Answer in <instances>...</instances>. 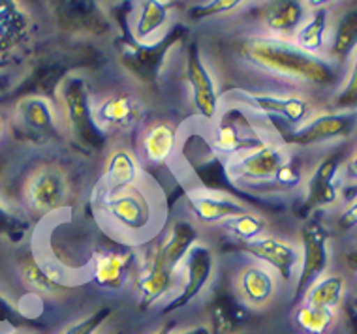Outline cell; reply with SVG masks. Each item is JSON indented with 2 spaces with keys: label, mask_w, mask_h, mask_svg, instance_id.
Instances as JSON below:
<instances>
[{
  "label": "cell",
  "mask_w": 357,
  "mask_h": 334,
  "mask_svg": "<svg viewBox=\"0 0 357 334\" xmlns=\"http://www.w3.org/2000/svg\"><path fill=\"white\" fill-rule=\"evenodd\" d=\"M134 261H136V255L130 248L98 250L91 261V278L100 287L119 289L130 276Z\"/></svg>",
  "instance_id": "44dd1931"
},
{
  "label": "cell",
  "mask_w": 357,
  "mask_h": 334,
  "mask_svg": "<svg viewBox=\"0 0 357 334\" xmlns=\"http://www.w3.org/2000/svg\"><path fill=\"white\" fill-rule=\"evenodd\" d=\"M327 21H329V12L327 8H318L312 12V15L299 26L296 32V47L301 49L307 55L318 56L324 44H326V32H327Z\"/></svg>",
  "instance_id": "f546056e"
},
{
  "label": "cell",
  "mask_w": 357,
  "mask_h": 334,
  "mask_svg": "<svg viewBox=\"0 0 357 334\" xmlns=\"http://www.w3.org/2000/svg\"><path fill=\"white\" fill-rule=\"evenodd\" d=\"M197 242V229L186 220H177L172 223V228L167 229L160 242H156L153 248L154 254L158 255L164 263L177 271L181 261H185L186 254L190 252V248Z\"/></svg>",
  "instance_id": "4316f807"
},
{
  "label": "cell",
  "mask_w": 357,
  "mask_h": 334,
  "mask_svg": "<svg viewBox=\"0 0 357 334\" xmlns=\"http://www.w3.org/2000/svg\"><path fill=\"white\" fill-rule=\"evenodd\" d=\"M213 271H215V255L211 248L207 244L196 242L185 257V285L177 297L162 310V314L166 316L188 306L205 289V285L209 284Z\"/></svg>",
  "instance_id": "4fadbf2b"
},
{
  "label": "cell",
  "mask_w": 357,
  "mask_h": 334,
  "mask_svg": "<svg viewBox=\"0 0 357 334\" xmlns=\"http://www.w3.org/2000/svg\"><path fill=\"white\" fill-rule=\"evenodd\" d=\"M342 164V150H333L321 158L307 179V198L303 211L312 212L326 209L339 199V171Z\"/></svg>",
  "instance_id": "7c38bea8"
},
{
  "label": "cell",
  "mask_w": 357,
  "mask_h": 334,
  "mask_svg": "<svg viewBox=\"0 0 357 334\" xmlns=\"http://www.w3.org/2000/svg\"><path fill=\"white\" fill-rule=\"evenodd\" d=\"M241 56L254 66L273 74L294 77L321 88L337 87L339 74L333 64L297 49L296 45L275 38H250L239 49Z\"/></svg>",
  "instance_id": "6da1fadb"
},
{
  "label": "cell",
  "mask_w": 357,
  "mask_h": 334,
  "mask_svg": "<svg viewBox=\"0 0 357 334\" xmlns=\"http://www.w3.org/2000/svg\"><path fill=\"white\" fill-rule=\"evenodd\" d=\"M234 98L241 104L252 106L258 111L267 113V117H278L286 122L288 130H291L294 126H301L312 113L310 102L297 94L275 96V94H258L245 88H235Z\"/></svg>",
  "instance_id": "9c48e42d"
},
{
  "label": "cell",
  "mask_w": 357,
  "mask_h": 334,
  "mask_svg": "<svg viewBox=\"0 0 357 334\" xmlns=\"http://www.w3.org/2000/svg\"><path fill=\"white\" fill-rule=\"evenodd\" d=\"M111 316H113V308L102 306V308L94 310L91 316L83 317L79 321H75L74 325H70L68 328H64L61 334H94Z\"/></svg>",
  "instance_id": "e575fe53"
},
{
  "label": "cell",
  "mask_w": 357,
  "mask_h": 334,
  "mask_svg": "<svg viewBox=\"0 0 357 334\" xmlns=\"http://www.w3.org/2000/svg\"><path fill=\"white\" fill-rule=\"evenodd\" d=\"M173 333V323H166L164 327L158 328L154 334H172Z\"/></svg>",
  "instance_id": "7bdbcfd3"
},
{
  "label": "cell",
  "mask_w": 357,
  "mask_h": 334,
  "mask_svg": "<svg viewBox=\"0 0 357 334\" xmlns=\"http://www.w3.org/2000/svg\"><path fill=\"white\" fill-rule=\"evenodd\" d=\"M296 325L305 334H326L335 321V310L321 308V306H308L299 304L294 314Z\"/></svg>",
  "instance_id": "d6a6232c"
},
{
  "label": "cell",
  "mask_w": 357,
  "mask_h": 334,
  "mask_svg": "<svg viewBox=\"0 0 357 334\" xmlns=\"http://www.w3.org/2000/svg\"><path fill=\"white\" fill-rule=\"evenodd\" d=\"M50 13L59 29L72 34L100 36L109 29V21L96 2H51Z\"/></svg>",
  "instance_id": "9a60e30c"
},
{
  "label": "cell",
  "mask_w": 357,
  "mask_h": 334,
  "mask_svg": "<svg viewBox=\"0 0 357 334\" xmlns=\"http://www.w3.org/2000/svg\"><path fill=\"white\" fill-rule=\"evenodd\" d=\"M142 179L143 167L139 164V158L126 147H119V149L111 150L105 158L100 188L121 190V188L137 186L142 182Z\"/></svg>",
  "instance_id": "603a6c76"
},
{
  "label": "cell",
  "mask_w": 357,
  "mask_h": 334,
  "mask_svg": "<svg viewBox=\"0 0 357 334\" xmlns=\"http://www.w3.org/2000/svg\"><path fill=\"white\" fill-rule=\"evenodd\" d=\"M173 280H175V269L164 263L154 254V250H151L142 267V273L136 280L139 312H147L156 301L167 295L173 287Z\"/></svg>",
  "instance_id": "ffe728a7"
},
{
  "label": "cell",
  "mask_w": 357,
  "mask_h": 334,
  "mask_svg": "<svg viewBox=\"0 0 357 334\" xmlns=\"http://www.w3.org/2000/svg\"><path fill=\"white\" fill-rule=\"evenodd\" d=\"M2 68H6V62H4V61H0V70H2ZM6 87H8V77H6V75L0 74V90H4Z\"/></svg>",
  "instance_id": "b9f144b4"
},
{
  "label": "cell",
  "mask_w": 357,
  "mask_h": 334,
  "mask_svg": "<svg viewBox=\"0 0 357 334\" xmlns=\"http://www.w3.org/2000/svg\"><path fill=\"white\" fill-rule=\"evenodd\" d=\"M357 40V12L350 10L340 17L337 31L333 34L331 40V49H329V56L333 61H337L339 64L350 56V53L356 47Z\"/></svg>",
  "instance_id": "1f68e13d"
},
{
  "label": "cell",
  "mask_w": 357,
  "mask_h": 334,
  "mask_svg": "<svg viewBox=\"0 0 357 334\" xmlns=\"http://www.w3.org/2000/svg\"><path fill=\"white\" fill-rule=\"evenodd\" d=\"M142 102L130 93H111L93 102V117L105 136L109 132L132 130L142 120Z\"/></svg>",
  "instance_id": "5bb4252c"
},
{
  "label": "cell",
  "mask_w": 357,
  "mask_h": 334,
  "mask_svg": "<svg viewBox=\"0 0 357 334\" xmlns=\"http://www.w3.org/2000/svg\"><path fill=\"white\" fill-rule=\"evenodd\" d=\"M185 36H188V29L177 25L167 36H164L158 44H124L119 61L123 64L126 72L134 75L143 85H153L158 75L162 62L166 58L169 47L178 44Z\"/></svg>",
  "instance_id": "52a82bcc"
},
{
  "label": "cell",
  "mask_w": 357,
  "mask_h": 334,
  "mask_svg": "<svg viewBox=\"0 0 357 334\" xmlns=\"http://www.w3.org/2000/svg\"><path fill=\"white\" fill-rule=\"evenodd\" d=\"M186 203L197 222L205 225L224 223L229 218L250 211L245 203L213 190H190L186 193Z\"/></svg>",
  "instance_id": "d6986e66"
},
{
  "label": "cell",
  "mask_w": 357,
  "mask_h": 334,
  "mask_svg": "<svg viewBox=\"0 0 357 334\" xmlns=\"http://www.w3.org/2000/svg\"><path fill=\"white\" fill-rule=\"evenodd\" d=\"M0 323H10L12 327H23V323H26L25 317L17 314L15 308L2 295H0Z\"/></svg>",
  "instance_id": "f35d334b"
},
{
  "label": "cell",
  "mask_w": 357,
  "mask_h": 334,
  "mask_svg": "<svg viewBox=\"0 0 357 334\" xmlns=\"http://www.w3.org/2000/svg\"><path fill=\"white\" fill-rule=\"evenodd\" d=\"M261 143H264V137L245 113H241L239 109H231L220 115L216 122L215 139H213V147L218 152L237 156L256 149Z\"/></svg>",
  "instance_id": "8fae6325"
},
{
  "label": "cell",
  "mask_w": 357,
  "mask_h": 334,
  "mask_svg": "<svg viewBox=\"0 0 357 334\" xmlns=\"http://www.w3.org/2000/svg\"><path fill=\"white\" fill-rule=\"evenodd\" d=\"M2 128H4V118L0 115V134H2Z\"/></svg>",
  "instance_id": "ee69618b"
},
{
  "label": "cell",
  "mask_w": 357,
  "mask_h": 334,
  "mask_svg": "<svg viewBox=\"0 0 357 334\" xmlns=\"http://www.w3.org/2000/svg\"><path fill=\"white\" fill-rule=\"evenodd\" d=\"M356 104V74H351V81L348 83L344 94L340 96L339 106H354Z\"/></svg>",
  "instance_id": "ab89813d"
},
{
  "label": "cell",
  "mask_w": 357,
  "mask_h": 334,
  "mask_svg": "<svg viewBox=\"0 0 357 334\" xmlns=\"http://www.w3.org/2000/svg\"><path fill=\"white\" fill-rule=\"evenodd\" d=\"M56 113L72 141L85 150H100L107 136L93 117V100L85 75L70 74L56 87Z\"/></svg>",
  "instance_id": "3957f363"
},
{
  "label": "cell",
  "mask_w": 357,
  "mask_h": 334,
  "mask_svg": "<svg viewBox=\"0 0 357 334\" xmlns=\"http://www.w3.org/2000/svg\"><path fill=\"white\" fill-rule=\"evenodd\" d=\"M265 228H267L265 218L259 216V214H256L252 211L243 212L239 216L229 218V220L224 222V229L228 233H231L237 241H241V244L256 241L259 237H264Z\"/></svg>",
  "instance_id": "836d02e7"
},
{
  "label": "cell",
  "mask_w": 357,
  "mask_h": 334,
  "mask_svg": "<svg viewBox=\"0 0 357 334\" xmlns=\"http://www.w3.org/2000/svg\"><path fill=\"white\" fill-rule=\"evenodd\" d=\"M211 334H237L248 321L247 306L231 291H218L209 304Z\"/></svg>",
  "instance_id": "cb8c5ba5"
},
{
  "label": "cell",
  "mask_w": 357,
  "mask_h": 334,
  "mask_svg": "<svg viewBox=\"0 0 357 334\" xmlns=\"http://www.w3.org/2000/svg\"><path fill=\"white\" fill-rule=\"evenodd\" d=\"M172 2H162V0L142 2L136 19L132 23V38H134V42L147 44L149 38L166 25V21L169 19V13H172Z\"/></svg>",
  "instance_id": "f1b7e54d"
},
{
  "label": "cell",
  "mask_w": 357,
  "mask_h": 334,
  "mask_svg": "<svg viewBox=\"0 0 357 334\" xmlns=\"http://www.w3.org/2000/svg\"><path fill=\"white\" fill-rule=\"evenodd\" d=\"M31 29V15L25 8L13 0H0V56L25 44Z\"/></svg>",
  "instance_id": "d4e9b609"
},
{
  "label": "cell",
  "mask_w": 357,
  "mask_h": 334,
  "mask_svg": "<svg viewBox=\"0 0 357 334\" xmlns=\"http://www.w3.org/2000/svg\"><path fill=\"white\" fill-rule=\"evenodd\" d=\"M329 231L318 216L307 218L301 225V261H299V278H297L296 297L291 301L294 306H299L303 299L316 280L326 274L329 267V252H327Z\"/></svg>",
  "instance_id": "5b68a950"
},
{
  "label": "cell",
  "mask_w": 357,
  "mask_h": 334,
  "mask_svg": "<svg viewBox=\"0 0 357 334\" xmlns=\"http://www.w3.org/2000/svg\"><path fill=\"white\" fill-rule=\"evenodd\" d=\"M301 161L288 158V161L280 167V171H278L277 177L273 179L271 184H278L280 188H294V186H297V182L301 180Z\"/></svg>",
  "instance_id": "d590c367"
},
{
  "label": "cell",
  "mask_w": 357,
  "mask_h": 334,
  "mask_svg": "<svg viewBox=\"0 0 357 334\" xmlns=\"http://www.w3.org/2000/svg\"><path fill=\"white\" fill-rule=\"evenodd\" d=\"M346 280L342 274L333 273L324 274L314 284L310 285L303 303L308 306H321V308L335 310L340 304V299L344 295Z\"/></svg>",
  "instance_id": "4dcf8cb0"
},
{
  "label": "cell",
  "mask_w": 357,
  "mask_h": 334,
  "mask_svg": "<svg viewBox=\"0 0 357 334\" xmlns=\"http://www.w3.org/2000/svg\"><path fill=\"white\" fill-rule=\"evenodd\" d=\"M243 6V2L239 0H218V2H209L205 6H199L196 10H192L190 15L194 19H205L213 17V15H222V13L234 12L235 8Z\"/></svg>",
  "instance_id": "8d00e7d4"
},
{
  "label": "cell",
  "mask_w": 357,
  "mask_h": 334,
  "mask_svg": "<svg viewBox=\"0 0 357 334\" xmlns=\"http://www.w3.org/2000/svg\"><path fill=\"white\" fill-rule=\"evenodd\" d=\"M72 179L66 167L59 161H42L26 175L23 184V199L32 214L45 216L61 211L72 199Z\"/></svg>",
  "instance_id": "277c9868"
},
{
  "label": "cell",
  "mask_w": 357,
  "mask_h": 334,
  "mask_svg": "<svg viewBox=\"0 0 357 334\" xmlns=\"http://www.w3.org/2000/svg\"><path fill=\"white\" fill-rule=\"evenodd\" d=\"M356 128V118L348 113H324L314 118H308L297 128H282L280 139L284 147H312L326 141H335L348 137Z\"/></svg>",
  "instance_id": "ba28073f"
},
{
  "label": "cell",
  "mask_w": 357,
  "mask_h": 334,
  "mask_svg": "<svg viewBox=\"0 0 357 334\" xmlns=\"http://www.w3.org/2000/svg\"><path fill=\"white\" fill-rule=\"evenodd\" d=\"M261 25L269 34L275 36V40H284L288 42L294 36L299 26L303 25L305 19V6L296 0H280V2H271L265 4L261 13Z\"/></svg>",
  "instance_id": "484cf974"
},
{
  "label": "cell",
  "mask_w": 357,
  "mask_h": 334,
  "mask_svg": "<svg viewBox=\"0 0 357 334\" xmlns=\"http://www.w3.org/2000/svg\"><path fill=\"white\" fill-rule=\"evenodd\" d=\"M235 297L247 308L261 310L269 306L277 291V274L264 263H248L235 274Z\"/></svg>",
  "instance_id": "e0dca14e"
},
{
  "label": "cell",
  "mask_w": 357,
  "mask_h": 334,
  "mask_svg": "<svg viewBox=\"0 0 357 334\" xmlns=\"http://www.w3.org/2000/svg\"><path fill=\"white\" fill-rule=\"evenodd\" d=\"M178 128L172 120L156 118L143 128L142 132V152L143 158L153 164L162 166L166 164L177 149Z\"/></svg>",
  "instance_id": "7402d4cb"
},
{
  "label": "cell",
  "mask_w": 357,
  "mask_h": 334,
  "mask_svg": "<svg viewBox=\"0 0 357 334\" xmlns=\"http://www.w3.org/2000/svg\"><path fill=\"white\" fill-rule=\"evenodd\" d=\"M13 118L17 130L26 136L55 137L59 134V113L55 104L40 94H31L17 100Z\"/></svg>",
  "instance_id": "2e32d148"
},
{
  "label": "cell",
  "mask_w": 357,
  "mask_h": 334,
  "mask_svg": "<svg viewBox=\"0 0 357 334\" xmlns=\"http://www.w3.org/2000/svg\"><path fill=\"white\" fill-rule=\"evenodd\" d=\"M288 158L282 143L264 141L256 149L234 156L228 175L237 184H271Z\"/></svg>",
  "instance_id": "8992f818"
},
{
  "label": "cell",
  "mask_w": 357,
  "mask_h": 334,
  "mask_svg": "<svg viewBox=\"0 0 357 334\" xmlns=\"http://www.w3.org/2000/svg\"><path fill=\"white\" fill-rule=\"evenodd\" d=\"M178 334H211L209 327H205V325H199V327H192L188 331H183V333Z\"/></svg>",
  "instance_id": "60d3db41"
},
{
  "label": "cell",
  "mask_w": 357,
  "mask_h": 334,
  "mask_svg": "<svg viewBox=\"0 0 357 334\" xmlns=\"http://www.w3.org/2000/svg\"><path fill=\"white\" fill-rule=\"evenodd\" d=\"M94 209H98L111 229L121 233L124 241H143V237H151L149 233L156 229L154 201L139 184L121 190L100 188L94 199Z\"/></svg>",
  "instance_id": "7a4b0ae2"
},
{
  "label": "cell",
  "mask_w": 357,
  "mask_h": 334,
  "mask_svg": "<svg viewBox=\"0 0 357 334\" xmlns=\"http://www.w3.org/2000/svg\"><path fill=\"white\" fill-rule=\"evenodd\" d=\"M241 250L245 254L254 255L259 263H265L284 282L291 280L296 269L299 267V261H301L299 248L289 244L284 239H278V237H259L256 241L241 244Z\"/></svg>",
  "instance_id": "ac0fdd59"
},
{
  "label": "cell",
  "mask_w": 357,
  "mask_h": 334,
  "mask_svg": "<svg viewBox=\"0 0 357 334\" xmlns=\"http://www.w3.org/2000/svg\"><path fill=\"white\" fill-rule=\"evenodd\" d=\"M186 81L190 85L192 100H194V106H196L199 117L209 122L216 120L220 96H218L215 79H213L209 68L205 66L204 56H202L199 45L196 42H192L186 47Z\"/></svg>",
  "instance_id": "30bf717a"
},
{
  "label": "cell",
  "mask_w": 357,
  "mask_h": 334,
  "mask_svg": "<svg viewBox=\"0 0 357 334\" xmlns=\"http://www.w3.org/2000/svg\"><path fill=\"white\" fill-rule=\"evenodd\" d=\"M19 276L26 289L43 297H62L74 289L72 285L62 284L55 274H51L32 252H29L19 263Z\"/></svg>",
  "instance_id": "83f0119b"
},
{
  "label": "cell",
  "mask_w": 357,
  "mask_h": 334,
  "mask_svg": "<svg viewBox=\"0 0 357 334\" xmlns=\"http://www.w3.org/2000/svg\"><path fill=\"white\" fill-rule=\"evenodd\" d=\"M23 231H25V225L21 223V220L0 207V235H6L10 241H19L23 237Z\"/></svg>",
  "instance_id": "74e56055"
}]
</instances>
